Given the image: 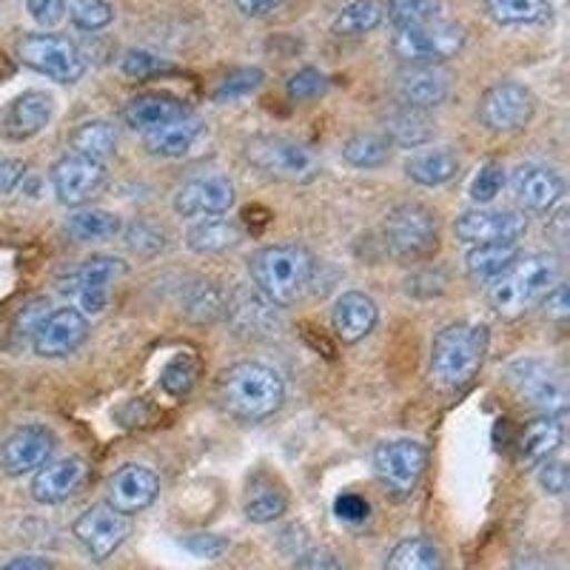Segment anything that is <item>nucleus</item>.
<instances>
[{"label":"nucleus","mask_w":570,"mask_h":570,"mask_svg":"<svg viewBox=\"0 0 570 570\" xmlns=\"http://www.w3.org/2000/svg\"><path fill=\"white\" fill-rule=\"evenodd\" d=\"M254 288L266 294L274 305H294L312 288L317 274V259L308 248L297 243H279V246L259 248L248 263Z\"/></svg>","instance_id":"obj_1"},{"label":"nucleus","mask_w":570,"mask_h":570,"mask_svg":"<svg viewBox=\"0 0 570 570\" xmlns=\"http://www.w3.org/2000/svg\"><path fill=\"white\" fill-rule=\"evenodd\" d=\"M223 409L243 422H259L277 414L285 400L283 376L263 363H237L217 383Z\"/></svg>","instance_id":"obj_2"},{"label":"nucleus","mask_w":570,"mask_h":570,"mask_svg":"<svg viewBox=\"0 0 570 570\" xmlns=\"http://www.w3.org/2000/svg\"><path fill=\"white\" fill-rule=\"evenodd\" d=\"M488 354V328L480 323H451L431 345V380L440 389H462L482 368Z\"/></svg>","instance_id":"obj_3"},{"label":"nucleus","mask_w":570,"mask_h":570,"mask_svg":"<svg viewBox=\"0 0 570 570\" xmlns=\"http://www.w3.org/2000/svg\"><path fill=\"white\" fill-rule=\"evenodd\" d=\"M559 283V263L551 254L519 257L502 277L491 283L488 303L499 317H519Z\"/></svg>","instance_id":"obj_4"},{"label":"nucleus","mask_w":570,"mask_h":570,"mask_svg":"<svg viewBox=\"0 0 570 570\" xmlns=\"http://www.w3.org/2000/svg\"><path fill=\"white\" fill-rule=\"evenodd\" d=\"M383 240L385 248L405 263L434 257L436 248H440L436 214L422 203H402V206L391 208L389 217H385Z\"/></svg>","instance_id":"obj_5"},{"label":"nucleus","mask_w":570,"mask_h":570,"mask_svg":"<svg viewBox=\"0 0 570 570\" xmlns=\"http://www.w3.org/2000/svg\"><path fill=\"white\" fill-rule=\"evenodd\" d=\"M246 160L254 169L279 183H308L317 177L320 163L308 146L283 135H259L246 142Z\"/></svg>","instance_id":"obj_6"},{"label":"nucleus","mask_w":570,"mask_h":570,"mask_svg":"<svg viewBox=\"0 0 570 570\" xmlns=\"http://www.w3.org/2000/svg\"><path fill=\"white\" fill-rule=\"evenodd\" d=\"M508 385L528 409L539 411L542 416H564L568 411V385L562 374L544 360H517L508 368Z\"/></svg>","instance_id":"obj_7"},{"label":"nucleus","mask_w":570,"mask_h":570,"mask_svg":"<svg viewBox=\"0 0 570 570\" xmlns=\"http://www.w3.org/2000/svg\"><path fill=\"white\" fill-rule=\"evenodd\" d=\"M465 46V29L445 20H434L425 27L396 29L391 49L400 60L411 66H440L456 58Z\"/></svg>","instance_id":"obj_8"},{"label":"nucleus","mask_w":570,"mask_h":570,"mask_svg":"<svg viewBox=\"0 0 570 570\" xmlns=\"http://www.w3.org/2000/svg\"><path fill=\"white\" fill-rule=\"evenodd\" d=\"M18 58L20 63L55 83H78L86 75V60L80 49L60 35H23L18 40Z\"/></svg>","instance_id":"obj_9"},{"label":"nucleus","mask_w":570,"mask_h":570,"mask_svg":"<svg viewBox=\"0 0 570 570\" xmlns=\"http://www.w3.org/2000/svg\"><path fill=\"white\" fill-rule=\"evenodd\" d=\"M428 451L416 440H391L374 448V476L394 499H409L420 485Z\"/></svg>","instance_id":"obj_10"},{"label":"nucleus","mask_w":570,"mask_h":570,"mask_svg":"<svg viewBox=\"0 0 570 570\" xmlns=\"http://www.w3.org/2000/svg\"><path fill=\"white\" fill-rule=\"evenodd\" d=\"M126 274V263L109 254L83 259V266L75 268L66 279L63 292L78 299L83 314H104L111 297V285Z\"/></svg>","instance_id":"obj_11"},{"label":"nucleus","mask_w":570,"mask_h":570,"mask_svg":"<svg viewBox=\"0 0 570 570\" xmlns=\"http://www.w3.org/2000/svg\"><path fill=\"white\" fill-rule=\"evenodd\" d=\"M533 111H537V100H533L531 89L513 83V80L491 86L480 100L482 126L491 131H502V135L525 129L533 120Z\"/></svg>","instance_id":"obj_12"},{"label":"nucleus","mask_w":570,"mask_h":570,"mask_svg":"<svg viewBox=\"0 0 570 570\" xmlns=\"http://www.w3.org/2000/svg\"><path fill=\"white\" fill-rule=\"evenodd\" d=\"M71 531L95 562H106L129 539L131 522L126 513L115 511L111 505H91L75 519Z\"/></svg>","instance_id":"obj_13"},{"label":"nucleus","mask_w":570,"mask_h":570,"mask_svg":"<svg viewBox=\"0 0 570 570\" xmlns=\"http://www.w3.org/2000/svg\"><path fill=\"white\" fill-rule=\"evenodd\" d=\"M454 232L462 243H519L528 234V217L511 208H471L456 217Z\"/></svg>","instance_id":"obj_14"},{"label":"nucleus","mask_w":570,"mask_h":570,"mask_svg":"<svg viewBox=\"0 0 570 570\" xmlns=\"http://www.w3.org/2000/svg\"><path fill=\"white\" fill-rule=\"evenodd\" d=\"M226 317L243 337H272L277 334L283 320H279V305H274L266 294L254 285H237L226 299Z\"/></svg>","instance_id":"obj_15"},{"label":"nucleus","mask_w":570,"mask_h":570,"mask_svg":"<svg viewBox=\"0 0 570 570\" xmlns=\"http://www.w3.org/2000/svg\"><path fill=\"white\" fill-rule=\"evenodd\" d=\"M89 337V320L80 308H55L52 314H46L32 331V348L38 356H66L71 351H78Z\"/></svg>","instance_id":"obj_16"},{"label":"nucleus","mask_w":570,"mask_h":570,"mask_svg":"<svg viewBox=\"0 0 570 570\" xmlns=\"http://www.w3.org/2000/svg\"><path fill=\"white\" fill-rule=\"evenodd\" d=\"M106 183V166L83 155H66L52 166V188L63 206H83Z\"/></svg>","instance_id":"obj_17"},{"label":"nucleus","mask_w":570,"mask_h":570,"mask_svg":"<svg viewBox=\"0 0 570 570\" xmlns=\"http://www.w3.org/2000/svg\"><path fill=\"white\" fill-rule=\"evenodd\" d=\"M55 445H58V440H55V434L46 425L18 428L0 445V468L9 476H23V473L38 471V468H43L49 462Z\"/></svg>","instance_id":"obj_18"},{"label":"nucleus","mask_w":570,"mask_h":570,"mask_svg":"<svg viewBox=\"0 0 570 570\" xmlns=\"http://www.w3.org/2000/svg\"><path fill=\"white\" fill-rule=\"evenodd\" d=\"M234 206V186L223 175L195 177L183 183L175 195V212L180 217H217Z\"/></svg>","instance_id":"obj_19"},{"label":"nucleus","mask_w":570,"mask_h":570,"mask_svg":"<svg viewBox=\"0 0 570 570\" xmlns=\"http://www.w3.org/2000/svg\"><path fill=\"white\" fill-rule=\"evenodd\" d=\"M396 98L411 109H436L451 95V75L442 66H409L396 75Z\"/></svg>","instance_id":"obj_20"},{"label":"nucleus","mask_w":570,"mask_h":570,"mask_svg":"<svg viewBox=\"0 0 570 570\" xmlns=\"http://www.w3.org/2000/svg\"><path fill=\"white\" fill-rule=\"evenodd\" d=\"M55 111L52 95L46 91H23L12 104L7 106L3 117H0V131L7 140H29V137L40 135L49 126Z\"/></svg>","instance_id":"obj_21"},{"label":"nucleus","mask_w":570,"mask_h":570,"mask_svg":"<svg viewBox=\"0 0 570 570\" xmlns=\"http://www.w3.org/2000/svg\"><path fill=\"white\" fill-rule=\"evenodd\" d=\"M157 493H160V480L146 465H124L109 480V505L126 517L146 511Z\"/></svg>","instance_id":"obj_22"},{"label":"nucleus","mask_w":570,"mask_h":570,"mask_svg":"<svg viewBox=\"0 0 570 570\" xmlns=\"http://www.w3.org/2000/svg\"><path fill=\"white\" fill-rule=\"evenodd\" d=\"M513 197L528 212H551L564 195V180L548 166H537V163H525L519 166L511 177Z\"/></svg>","instance_id":"obj_23"},{"label":"nucleus","mask_w":570,"mask_h":570,"mask_svg":"<svg viewBox=\"0 0 570 570\" xmlns=\"http://www.w3.org/2000/svg\"><path fill=\"white\" fill-rule=\"evenodd\" d=\"M86 480V462L80 456H63V460L46 462L38 468L32 480V499L40 505H60L71 493L78 491Z\"/></svg>","instance_id":"obj_24"},{"label":"nucleus","mask_w":570,"mask_h":570,"mask_svg":"<svg viewBox=\"0 0 570 570\" xmlns=\"http://www.w3.org/2000/svg\"><path fill=\"white\" fill-rule=\"evenodd\" d=\"M376 320H380V308L363 292L340 294L334 308H331V328H334L337 340H343L345 345H354L368 337Z\"/></svg>","instance_id":"obj_25"},{"label":"nucleus","mask_w":570,"mask_h":570,"mask_svg":"<svg viewBox=\"0 0 570 570\" xmlns=\"http://www.w3.org/2000/svg\"><path fill=\"white\" fill-rule=\"evenodd\" d=\"M120 115H124V124L131 126V129L151 131L171 124V120L186 117L188 106L186 100H180L177 95H171V91H142V95H135V98L124 106Z\"/></svg>","instance_id":"obj_26"},{"label":"nucleus","mask_w":570,"mask_h":570,"mask_svg":"<svg viewBox=\"0 0 570 570\" xmlns=\"http://www.w3.org/2000/svg\"><path fill=\"white\" fill-rule=\"evenodd\" d=\"M203 131H206V124L200 117L186 115L180 120H171V124L160 126V129H151L142 135V146L146 151L155 157H163V160H175V157L188 155L195 149V142L200 140Z\"/></svg>","instance_id":"obj_27"},{"label":"nucleus","mask_w":570,"mask_h":570,"mask_svg":"<svg viewBox=\"0 0 570 570\" xmlns=\"http://www.w3.org/2000/svg\"><path fill=\"white\" fill-rule=\"evenodd\" d=\"M405 175L428 188L445 186V183H451L460 175V155L454 149H448V146L416 151V155L405 160Z\"/></svg>","instance_id":"obj_28"},{"label":"nucleus","mask_w":570,"mask_h":570,"mask_svg":"<svg viewBox=\"0 0 570 570\" xmlns=\"http://www.w3.org/2000/svg\"><path fill=\"white\" fill-rule=\"evenodd\" d=\"M434 131L436 126L431 115L422 109H411V106H400V109L389 111V117H385V137H389V142L405 146V149L425 146L434 137Z\"/></svg>","instance_id":"obj_29"},{"label":"nucleus","mask_w":570,"mask_h":570,"mask_svg":"<svg viewBox=\"0 0 570 570\" xmlns=\"http://www.w3.org/2000/svg\"><path fill=\"white\" fill-rule=\"evenodd\" d=\"M285 505H288V499H285L283 488L274 485L268 473H254L252 482H248L246 502H243L246 517L257 525H268V522L283 517Z\"/></svg>","instance_id":"obj_30"},{"label":"nucleus","mask_w":570,"mask_h":570,"mask_svg":"<svg viewBox=\"0 0 570 570\" xmlns=\"http://www.w3.org/2000/svg\"><path fill=\"white\" fill-rule=\"evenodd\" d=\"M519 259V243H482L471 248L465 257V268L476 283H493Z\"/></svg>","instance_id":"obj_31"},{"label":"nucleus","mask_w":570,"mask_h":570,"mask_svg":"<svg viewBox=\"0 0 570 570\" xmlns=\"http://www.w3.org/2000/svg\"><path fill=\"white\" fill-rule=\"evenodd\" d=\"M240 226L226 217H206L186 234V246L195 254H223L240 243Z\"/></svg>","instance_id":"obj_32"},{"label":"nucleus","mask_w":570,"mask_h":570,"mask_svg":"<svg viewBox=\"0 0 570 570\" xmlns=\"http://www.w3.org/2000/svg\"><path fill=\"white\" fill-rule=\"evenodd\" d=\"M562 422L557 416H542V420L531 422L519 442V454L528 465H542L544 460H551L562 445Z\"/></svg>","instance_id":"obj_33"},{"label":"nucleus","mask_w":570,"mask_h":570,"mask_svg":"<svg viewBox=\"0 0 570 570\" xmlns=\"http://www.w3.org/2000/svg\"><path fill=\"white\" fill-rule=\"evenodd\" d=\"M383 570H442L440 544L425 537L402 539L389 553Z\"/></svg>","instance_id":"obj_34"},{"label":"nucleus","mask_w":570,"mask_h":570,"mask_svg":"<svg viewBox=\"0 0 570 570\" xmlns=\"http://www.w3.org/2000/svg\"><path fill=\"white\" fill-rule=\"evenodd\" d=\"M124 228L120 217L115 212H106V208H83V212H75L66 220V232L80 243H100L117 237Z\"/></svg>","instance_id":"obj_35"},{"label":"nucleus","mask_w":570,"mask_h":570,"mask_svg":"<svg viewBox=\"0 0 570 570\" xmlns=\"http://www.w3.org/2000/svg\"><path fill=\"white\" fill-rule=\"evenodd\" d=\"M383 23V9L376 0H351L334 14L331 32L340 38H363Z\"/></svg>","instance_id":"obj_36"},{"label":"nucleus","mask_w":570,"mask_h":570,"mask_svg":"<svg viewBox=\"0 0 570 570\" xmlns=\"http://www.w3.org/2000/svg\"><path fill=\"white\" fill-rule=\"evenodd\" d=\"M488 12L497 23L505 27H537L551 20V3L548 0H485Z\"/></svg>","instance_id":"obj_37"},{"label":"nucleus","mask_w":570,"mask_h":570,"mask_svg":"<svg viewBox=\"0 0 570 570\" xmlns=\"http://www.w3.org/2000/svg\"><path fill=\"white\" fill-rule=\"evenodd\" d=\"M69 146L75 149L71 155H83L89 160L104 163L106 157L115 155L117 135L106 120H89V124H80L78 129L71 131Z\"/></svg>","instance_id":"obj_38"},{"label":"nucleus","mask_w":570,"mask_h":570,"mask_svg":"<svg viewBox=\"0 0 570 570\" xmlns=\"http://www.w3.org/2000/svg\"><path fill=\"white\" fill-rule=\"evenodd\" d=\"M343 157L354 169H380L391 160V142L385 135H354L343 142Z\"/></svg>","instance_id":"obj_39"},{"label":"nucleus","mask_w":570,"mask_h":570,"mask_svg":"<svg viewBox=\"0 0 570 570\" xmlns=\"http://www.w3.org/2000/svg\"><path fill=\"white\" fill-rule=\"evenodd\" d=\"M63 14L80 32H100L115 20L109 0H63Z\"/></svg>","instance_id":"obj_40"},{"label":"nucleus","mask_w":570,"mask_h":570,"mask_svg":"<svg viewBox=\"0 0 570 570\" xmlns=\"http://www.w3.org/2000/svg\"><path fill=\"white\" fill-rule=\"evenodd\" d=\"M389 18L396 29L425 27L440 20V0H389Z\"/></svg>","instance_id":"obj_41"},{"label":"nucleus","mask_w":570,"mask_h":570,"mask_svg":"<svg viewBox=\"0 0 570 570\" xmlns=\"http://www.w3.org/2000/svg\"><path fill=\"white\" fill-rule=\"evenodd\" d=\"M259 83H263V71L257 66H243V69L228 71L226 78L217 83L214 100L217 104H232V100H240L246 95H252V91H257Z\"/></svg>","instance_id":"obj_42"},{"label":"nucleus","mask_w":570,"mask_h":570,"mask_svg":"<svg viewBox=\"0 0 570 570\" xmlns=\"http://www.w3.org/2000/svg\"><path fill=\"white\" fill-rule=\"evenodd\" d=\"M226 299L228 294H223L217 285L203 283L197 285L191 297H188V317H195L197 323H214V320L226 317Z\"/></svg>","instance_id":"obj_43"},{"label":"nucleus","mask_w":570,"mask_h":570,"mask_svg":"<svg viewBox=\"0 0 570 570\" xmlns=\"http://www.w3.org/2000/svg\"><path fill=\"white\" fill-rule=\"evenodd\" d=\"M120 71L131 80H151L175 71V66L166 58H160V55L146 52V49H129V52L120 58Z\"/></svg>","instance_id":"obj_44"},{"label":"nucleus","mask_w":570,"mask_h":570,"mask_svg":"<svg viewBox=\"0 0 570 570\" xmlns=\"http://www.w3.org/2000/svg\"><path fill=\"white\" fill-rule=\"evenodd\" d=\"M195 380H197V360L191 354L171 356V363L166 365L160 374L163 391L171 396H186L188 391L195 389Z\"/></svg>","instance_id":"obj_45"},{"label":"nucleus","mask_w":570,"mask_h":570,"mask_svg":"<svg viewBox=\"0 0 570 570\" xmlns=\"http://www.w3.org/2000/svg\"><path fill=\"white\" fill-rule=\"evenodd\" d=\"M126 246L140 257H155L166 248V234L146 220H137L126 228Z\"/></svg>","instance_id":"obj_46"},{"label":"nucleus","mask_w":570,"mask_h":570,"mask_svg":"<svg viewBox=\"0 0 570 570\" xmlns=\"http://www.w3.org/2000/svg\"><path fill=\"white\" fill-rule=\"evenodd\" d=\"M502 183H505V169H502V163L488 160L485 166L480 169V175L473 177L471 200L480 203V206H485V203H491L493 197L502 191Z\"/></svg>","instance_id":"obj_47"},{"label":"nucleus","mask_w":570,"mask_h":570,"mask_svg":"<svg viewBox=\"0 0 570 570\" xmlns=\"http://www.w3.org/2000/svg\"><path fill=\"white\" fill-rule=\"evenodd\" d=\"M285 91H288V98L297 100V104H303V100H314L317 95H323L325 91V75L320 69L305 66V69L294 71L292 78H288Z\"/></svg>","instance_id":"obj_48"},{"label":"nucleus","mask_w":570,"mask_h":570,"mask_svg":"<svg viewBox=\"0 0 570 570\" xmlns=\"http://www.w3.org/2000/svg\"><path fill=\"white\" fill-rule=\"evenodd\" d=\"M294 570H345L343 559L328 548H305L294 557Z\"/></svg>","instance_id":"obj_49"},{"label":"nucleus","mask_w":570,"mask_h":570,"mask_svg":"<svg viewBox=\"0 0 570 570\" xmlns=\"http://www.w3.org/2000/svg\"><path fill=\"white\" fill-rule=\"evenodd\" d=\"M539 488L544 493H551V497H562L568 491V468L564 462H553V460H544L539 465Z\"/></svg>","instance_id":"obj_50"},{"label":"nucleus","mask_w":570,"mask_h":570,"mask_svg":"<svg viewBox=\"0 0 570 570\" xmlns=\"http://www.w3.org/2000/svg\"><path fill=\"white\" fill-rule=\"evenodd\" d=\"M183 544L200 559H220L228 551V542L217 533H191V537L183 539Z\"/></svg>","instance_id":"obj_51"},{"label":"nucleus","mask_w":570,"mask_h":570,"mask_svg":"<svg viewBox=\"0 0 570 570\" xmlns=\"http://www.w3.org/2000/svg\"><path fill=\"white\" fill-rule=\"evenodd\" d=\"M539 303L544 308V317L553 320V323H564L570 317V288L564 283L553 285L551 292L544 294Z\"/></svg>","instance_id":"obj_52"},{"label":"nucleus","mask_w":570,"mask_h":570,"mask_svg":"<svg viewBox=\"0 0 570 570\" xmlns=\"http://www.w3.org/2000/svg\"><path fill=\"white\" fill-rule=\"evenodd\" d=\"M334 513H337L343 522H348V525H360V522L368 519L371 505L360 497V493H343V497H337V502H334Z\"/></svg>","instance_id":"obj_53"},{"label":"nucleus","mask_w":570,"mask_h":570,"mask_svg":"<svg viewBox=\"0 0 570 570\" xmlns=\"http://www.w3.org/2000/svg\"><path fill=\"white\" fill-rule=\"evenodd\" d=\"M29 14L38 20L40 27H58L60 20L66 18L63 14V0H29Z\"/></svg>","instance_id":"obj_54"},{"label":"nucleus","mask_w":570,"mask_h":570,"mask_svg":"<svg viewBox=\"0 0 570 570\" xmlns=\"http://www.w3.org/2000/svg\"><path fill=\"white\" fill-rule=\"evenodd\" d=\"M27 177V163L23 160H0V197L14 191L20 180Z\"/></svg>","instance_id":"obj_55"},{"label":"nucleus","mask_w":570,"mask_h":570,"mask_svg":"<svg viewBox=\"0 0 570 570\" xmlns=\"http://www.w3.org/2000/svg\"><path fill=\"white\" fill-rule=\"evenodd\" d=\"M237 3V9H240L246 18H268V14H274L277 9H283L288 0H234Z\"/></svg>","instance_id":"obj_56"},{"label":"nucleus","mask_w":570,"mask_h":570,"mask_svg":"<svg viewBox=\"0 0 570 570\" xmlns=\"http://www.w3.org/2000/svg\"><path fill=\"white\" fill-rule=\"evenodd\" d=\"M0 570H52L49 559L43 557H18L12 562H7Z\"/></svg>","instance_id":"obj_57"},{"label":"nucleus","mask_w":570,"mask_h":570,"mask_svg":"<svg viewBox=\"0 0 570 570\" xmlns=\"http://www.w3.org/2000/svg\"><path fill=\"white\" fill-rule=\"evenodd\" d=\"M548 232L557 234V240L564 243V237H568V208L559 206V212L551 217V228Z\"/></svg>","instance_id":"obj_58"},{"label":"nucleus","mask_w":570,"mask_h":570,"mask_svg":"<svg viewBox=\"0 0 570 570\" xmlns=\"http://www.w3.org/2000/svg\"><path fill=\"white\" fill-rule=\"evenodd\" d=\"M508 570H551V568L542 562H533V559H522V562H517L513 568H508Z\"/></svg>","instance_id":"obj_59"}]
</instances>
